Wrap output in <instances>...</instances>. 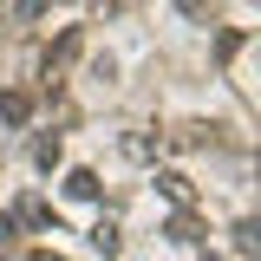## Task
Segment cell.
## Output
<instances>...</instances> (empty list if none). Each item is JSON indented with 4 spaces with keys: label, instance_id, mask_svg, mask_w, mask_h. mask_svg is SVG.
I'll list each match as a JSON object with an SVG mask.
<instances>
[{
    "label": "cell",
    "instance_id": "1",
    "mask_svg": "<svg viewBox=\"0 0 261 261\" xmlns=\"http://www.w3.org/2000/svg\"><path fill=\"white\" fill-rule=\"evenodd\" d=\"M33 118V92H0V124H27Z\"/></svg>",
    "mask_w": 261,
    "mask_h": 261
},
{
    "label": "cell",
    "instance_id": "2",
    "mask_svg": "<svg viewBox=\"0 0 261 261\" xmlns=\"http://www.w3.org/2000/svg\"><path fill=\"white\" fill-rule=\"evenodd\" d=\"M157 190L170 196L176 209H196V190H190V176H176V170H163V176H157Z\"/></svg>",
    "mask_w": 261,
    "mask_h": 261
},
{
    "label": "cell",
    "instance_id": "3",
    "mask_svg": "<svg viewBox=\"0 0 261 261\" xmlns=\"http://www.w3.org/2000/svg\"><path fill=\"white\" fill-rule=\"evenodd\" d=\"M20 222H27V228H59V222H53V209H46L39 196H20Z\"/></svg>",
    "mask_w": 261,
    "mask_h": 261
},
{
    "label": "cell",
    "instance_id": "4",
    "mask_svg": "<svg viewBox=\"0 0 261 261\" xmlns=\"http://www.w3.org/2000/svg\"><path fill=\"white\" fill-rule=\"evenodd\" d=\"M65 196H79V202H98V176H92V170H72V176H65Z\"/></svg>",
    "mask_w": 261,
    "mask_h": 261
},
{
    "label": "cell",
    "instance_id": "5",
    "mask_svg": "<svg viewBox=\"0 0 261 261\" xmlns=\"http://www.w3.org/2000/svg\"><path fill=\"white\" fill-rule=\"evenodd\" d=\"M92 248H98V255H118V248H124L118 222H98V228H92Z\"/></svg>",
    "mask_w": 261,
    "mask_h": 261
},
{
    "label": "cell",
    "instance_id": "6",
    "mask_svg": "<svg viewBox=\"0 0 261 261\" xmlns=\"http://www.w3.org/2000/svg\"><path fill=\"white\" fill-rule=\"evenodd\" d=\"M33 163L53 170V163H59V137H39V144H33Z\"/></svg>",
    "mask_w": 261,
    "mask_h": 261
},
{
    "label": "cell",
    "instance_id": "7",
    "mask_svg": "<svg viewBox=\"0 0 261 261\" xmlns=\"http://www.w3.org/2000/svg\"><path fill=\"white\" fill-rule=\"evenodd\" d=\"M39 13H53V0H13V20H39Z\"/></svg>",
    "mask_w": 261,
    "mask_h": 261
},
{
    "label": "cell",
    "instance_id": "8",
    "mask_svg": "<svg viewBox=\"0 0 261 261\" xmlns=\"http://www.w3.org/2000/svg\"><path fill=\"white\" fill-rule=\"evenodd\" d=\"M124 150H130L137 163H150V157H157V137H124Z\"/></svg>",
    "mask_w": 261,
    "mask_h": 261
},
{
    "label": "cell",
    "instance_id": "9",
    "mask_svg": "<svg viewBox=\"0 0 261 261\" xmlns=\"http://www.w3.org/2000/svg\"><path fill=\"white\" fill-rule=\"evenodd\" d=\"M235 53H242V33H222V39H216V59L228 65V59H235Z\"/></svg>",
    "mask_w": 261,
    "mask_h": 261
},
{
    "label": "cell",
    "instance_id": "10",
    "mask_svg": "<svg viewBox=\"0 0 261 261\" xmlns=\"http://www.w3.org/2000/svg\"><path fill=\"white\" fill-rule=\"evenodd\" d=\"M7 242H13V216H0V248H7Z\"/></svg>",
    "mask_w": 261,
    "mask_h": 261
},
{
    "label": "cell",
    "instance_id": "11",
    "mask_svg": "<svg viewBox=\"0 0 261 261\" xmlns=\"http://www.w3.org/2000/svg\"><path fill=\"white\" fill-rule=\"evenodd\" d=\"M27 261H65V255H53V248H33V255Z\"/></svg>",
    "mask_w": 261,
    "mask_h": 261
}]
</instances>
